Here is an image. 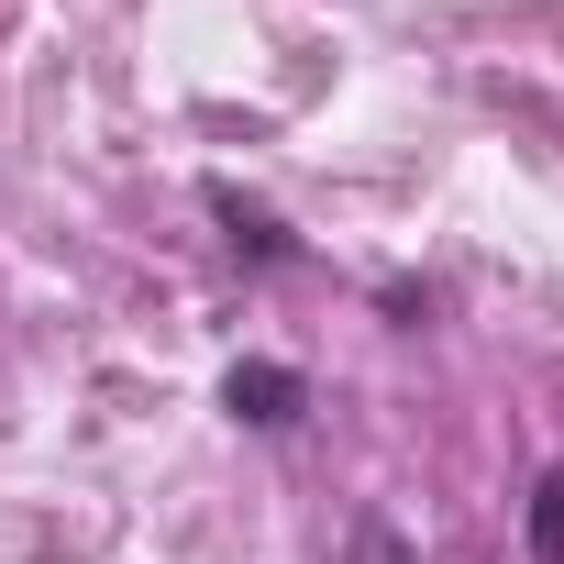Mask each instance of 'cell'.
<instances>
[{
    "mask_svg": "<svg viewBox=\"0 0 564 564\" xmlns=\"http://www.w3.org/2000/svg\"><path fill=\"white\" fill-rule=\"evenodd\" d=\"M221 410H232L243 432H289V421L311 410V377H300V366H276V355H243V366L221 377Z\"/></svg>",
    "mask_w": 564,
    "mask_h": 564,
    "instance_id": "1",
    "label": "cell"
},
{
    "mask_svg": "<svg viewBox=\"0 0 564 564\" xmlns=\"http://www.w3.org/2000/svg\"><path fill=\"white\" fill-rule=\"evenodd\" d=\"M210 210H221V232H232V254H254V265H300V232L276 221L265 199H243V188H210Z\"/></svg>",
    "mask_w": 564,
    "mask_h": 564,
    "instance_id": "2",
    "label": "cell"
},
{
    "mask_svg": "<svg viewBox=\"0 0 564 564\" xmlns=\"http://www.w3.org/2000/svg\"><path fill=\"white\" fill-rule=\"evenodd\" d=\"M531 564H564V465L531 487Z\"/></svg>",
    "mask_w": 564,
    "mask_h": 564,
    "instance_id": "3",
    "label": "cell"
}]
</instances>
